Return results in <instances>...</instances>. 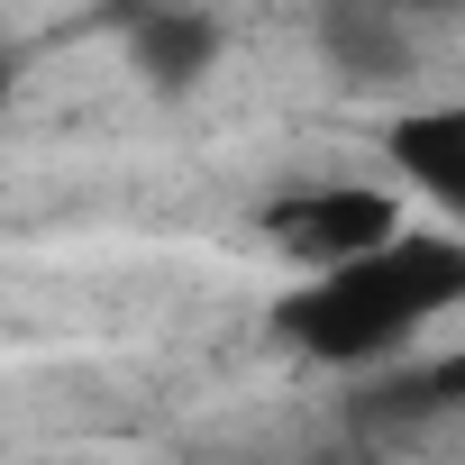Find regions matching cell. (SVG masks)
I'll use <instances>...</instances> for the list:
<instances>
[{"label":"cell","mask_w":465,"mask_h":465,"mask_svg":"<svg viewBox=\"0 0 465 465\" xmlns=\"http://www.w3.org/2000/svg\"><path fill=\"white\" fill-rule=\"evenodd\" d=\"M320 55L365 83V92H392L420 74V28L392 10V0H320Z\"/></svg>","instance_id":"obj_3"},{"label":"cell","mask_w":465,"mask_h":465,"mask_svg":"<svg viewBox=\"0 0 465 465\" xmlns=\"http://www.w3.org/2000/svg\"><path fill=\"white\" fill-rule=\"evenodd\" d=\"M392 10H401L411 28H429V19H456V10H465V0H392Z\"/></svg>","instance_id":"obj_7"},{"label":"cell","mask_w":465,"mask_h":465,"mask_svg":"<svg viewBox=\"0 0 465 465\" xmlns=\"http://www.w3.org/2000/svg\"><path fill=\"white\" fill-rule=\"evenodd\" d=\"M356 411H374V420H447V411H465V347H456V356H420V365L374 374Z\"/></svg>","instance_id":"obj_6"},{"label":"cell","mask_w":465,"mask_h":465,"mask_svg":"<svg viewBox=\"0 0 465 465\" xmlns=\"http://www.w3.org/2000/svg\"><path fill=\"white\" fill-rule=\"evenodd\" d=\"M392 238H401V192H374V183H292L265 201V247L283 265H302V283L365 265Z\"/></svg>","instance_id":"obj_2"},{"label":"cell","mask_w":465,"mask_h":465,"mask_svg":"<svg viewBox=\"0 0 465 465\" xmlns=\"http://www.w3.org/2000/svg\"><path fill=\"white\" fill-rule=\"evenodd\" d=\"M383 164L401 173V192H429L447 228H465V101L392 119L383 128Z\"/></svg>","instance_id":"obj_4"},{"label":"cell","mask_w":465,"mask_h":465,"mask_svg":"<svg viewBox=\"0 0 465 465\" xmlns=\"http://www.w3.org/2000/svg\"><path fill=\"white\" fill-rule=\"evenodd\" d=\"M456 302H465V228H401L365 265L311 274L274 311V329L302 356H320V365H392Z\"/></svg>","instance_id":"obj_1"},{"label":"cell","mask_w":465,"mask_h":465,"mask_svg":"<svg viewBox=\"0 0 465 465\" xmlns=\"http://www.w3.org/2000/svg\"><path fill=\"white\" fill-rule=\"evenodd\" d=\"M128 55H137V74H146L155 92H192V83L219 64V28H210L201 10L146 0V10H137V28H128Z\"/></svg>","instance_id":"obj_5"}]
</instances>
